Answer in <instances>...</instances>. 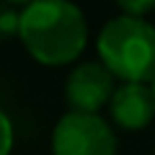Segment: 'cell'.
<instances>
[{
  "mask_svg": "<svg viewBox=\"0 0 155 155\" xmlns=\"http://www.w3.org/2000/svg\"><path fill=\"white\" fill-rule=\"evenodd\" d=\"M18 36L36 62L57 67L80 57L88 41V23L70 0H36L23 8Z\"/></svg>",
  "mask_w": 155,
  "mask_h": 155,
  "instance_id": "cell-1",
  "label": "cell"
},
{
  "mask_svg": "<svg viewBox=\"0 0 155 155\" xmlns=\"http://www.w3.org/2000/svg\"><path fill=\"white\" fill-rule=\"evenodd\" d=\"M98 57L124 83L155 80V26L137 16L111 18L98 34Z\"/></svg>",
  "mask_w": 155,
  "mask_h": 155,
  "instance_id": "cell-2",
  "label": "cell"
},
{
  "mask_svg": "<svg viewBox=\"0 0 155 155\" xmlns=\"http://www.w3.org/2000/svg\"><path fill=\"white\" fill-rule=\"evenodd\" d=\"M54 155H116V137L98 114L70 111L52 132Z\"/></svg>",
  "mask_w": 155,
  "mask_h": 155,
  "instance_id": "cell-3",
  "label": "cell"
},
{
  "mask_svg": "<svg viewBox=\"0 0 155 155\" xmlns=\"http://www.w3.org/2000/svg\"><path fill=\"white\" fill-rule=\"evenodd\" d=\"M114 88V72L104 62H83L70 72L65 85V96L72 111L96 114L101 106L111 104Z\"/></svg>",
  "mask_w": 155,
  "mask_h": 155,
  "instance_id": "cell-4",
  "label": "cell"
},
{
  "mask_svg": "<svg viewBox=\"0 0 155 155\" xmlns=\"http://www.w3.org/2000/svg\"><path fill=\"white\" fill-rule=\"evenodd\" d=\"M111 116L122 129H145L155 116V91L147 83H122L111 98Z\"/></svg>",
  "mask_w": 155,
  "mask_h": 155,
  "instance_id": "cell-5",
  "label": "cell"
},
{
  "mask_svg": "<svg viewBox=\"0 0 155 155\" xmlns=\"http://www.w3.org/2000/svg\"><path fill=\"white\" fill-rule=\"evenodd\" d=\"M0 34H3V39L21 34V13H16V8H11V5L3 8V13H0Z\"/></svg>",
  "mask_w": 155,
  "mask_h": 155,
  "instance_id": "cell-6",
  "label": "cell"
},
{
  "mask_svg": "<svg viewBox=\"0 0 155 155\" xmlns=\"http://www.w3.org/2000/svg\"><path fill=\"white\" fill-rule=\"evenodd\" d=\"M116 5L122 8L127 16H137L142 18L145 13H150L155 8V0H116Z\"/></svg>",
  "mask_w": 155,
  "mask_h": 155,
  "instance_id": "cell-7",
  "label": "cell"
},
{
  "mask_svg": "<svg viewBox=\"0 0 155 155\" xmlns=\"http://www.w3.org/2000/svg\"><path fill=\"white\" fill-rule=\"evenodd\" d=\"M0 127H3V150H0V155H11V147H13V127H11L8 114L0 116Z\"/></svg>",
  "mask_w": 155,
  "mask_h": 155,
  "instance_id": "cell-8",
  "label": "cell"
},
{
  "mask_svg": "<svg viewBox=\"0 0 155 155\" xmlns=\"http://www.w3.org/2000/svg\"><path fill=\"white\" fill-rule=\"evenodd\" d=\"M36 0H5V5H31Z\"/></svg>",
  "mask_w": 155,
  "mask_h": 155,
  "instance_id": "cell-9",
  "label": "cell"
},
{
  "mask_svg": "<svg viewBox=\"0 0 155 155\" xmlns=\"http://www.w3.org/2000/svg\"><path fill=\"white\" fill-rule=\"evenodd\" d=\"M153 91H155V80H153Z\"/></svg>",
  "mask_w": 155,
  "mask_h": 155,
  "instance_id": "cell-10",
  "label": "cell"
}]
</instances>
